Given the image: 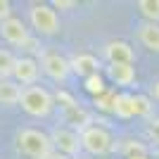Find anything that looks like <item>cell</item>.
Returning a JSON list of instances; mask_svg holds the SVG:
<instances>
[{"label":"cell","instance_id":"16","mask_svg":"<svg viewBox=\"0 0 159 159\" xmlns=\"http://www.w3.org/2000/svg\"><path fill=\"white\" fill-rule=\"evenodd\" d=\"M138 14L143 21H154L159 24V0H138Z\"/></svg>","mask_w":159,"mask_h":159},{"label":"cell","instance_id":"17","mask_svg":"<svg viewBox=\"0 0 159 159\" xmlns=\"http://www.w3.org/2000/svg\"><path fill=\"white\" fill-rule=\"evenodd\" d=\"M14 64H17L14 52L7 50V48H0V79H12Z\"/></svg>","mask_w":159,"mask_h":159},{"label":"cell","instance_id":"15","mask_svg":"<svg viewBox=\"0 0 159 159\" xmlns=\"http://www.w3.org/2000/svg\"><path fill=\"white\" fill-rule=\"evenodd\" d=\"M83 88H86V93H90L93 98H102V95L107 93V79L105 74H93V76H88V79H83Z\"/></svg>","mask_w":159,"mask_h":159},{"label":"cell","instance_id":"23","mask_svg":"<svg viewBox=\"0 0 159 159\" xmlns=\"http://www.w3.org/2000/svg\"><path fill=\"white\" fill-rule=\"evenodd\" d=\"M48 159H71V157H66V154H60V152H52Z\"/></svg>","mask_w":159,"mask_h":159},{"label":"cell","instance_id":"21","mask_svg":"<svg viewBox=\"0 0 159 159\" xmlns=\"http://www.w3.org/2000/svg\"><path fill=\"white\" fill-rule=\"evenodd\" d=\"M126 159H152V154H150V150H138V152L126 154Z\"/></svg>","mask_w":159,"mask_h":159},{"label":"cell","instance_id":"20","mask_svg":"<svg viewBox=\"0 0 159 159\" xmlns=\"http://www.w3.org/2000/svg\"><path fill=\"white\" fill-rule=\"evenodd\" d=\"M12 17V5L7 2V0H0V21H5Z\"/></svg>","mask_w":159,"mask_h":159},{"label":"cell","instance_id":"12","mask_svg":"<svg viewBox=\"0 0 159 159\" xmlns=\"http://www.w3.org/2000/svg\"><path fill=\"white\" fill-rule=\"evenodd\" d=\"M135 38L145 50L159 55V24L154 21H140L135 26Z\"/></svg>","mask_w":159,"mask_h":159},{"label":"cell","instance_id":"10","mask_svg":"<svg viewBox=\"0 0 159 159\" xmlns=\"http://www.w3.org/2000/svg\"><path fill=\"white\" fill-rule=\"evenodd\" d=\"M105 79L112 81L114 86L128 90L138 81V74H135V66L133 64H107L105 66Z\"/></svg>","mask_w":159,"mask_h":159},{"label":"cell","instance_id":"9","mask_svg":"<svg viewBox=\"0 0 159 159\" xmlns=\"http://www.w3.org/2000/svg\"><path fill=\"white\" fill-rule=\"evenodd\" d=\"M12 79L19 83L21 88L26 86H36L40 79V62L36 57H17V64H14V71H12Z\"/></svg>","mask_w":159,"mask_h":159},{"label":"cell","instance_id":"13","mask_svg":"<svg viewBox=\"0 0 159 159\" xmlns=\"http://www.w3.org/2000/svg\"><path fill=\"white\" fill-rule=\"evenodd\" d=\"M112 114H116L119 119H131V116H138L135 95L128 93V90L114 93V100H112Z\"/></svg>","mask_w":159,"mask_h":159},{"label":"cell","instance_id":"7","mask_svg":"<svg viewBox=\"0 0 159 159\" xmlns=\"http://www.w3.org/2000/svg\"><path fill=\"white\" fill-rule=\"evenodd\" d=\"M0 36H2V40L5 43H10V45L14 48H29V50H33V40H31V33H29L26 24L19 19V17H10V19L0 21Z\"/></svg>","mask_w":159,"mask_h":159},{"label":"cell","instance_id":"22","mask_svg":"<svg viewBox=\"0 0 159 159\" xmlns=\"http://www.w3.org/2000/svg\"><path fill=\"white\" fill-rule=\"evenodd\" d=\"M150 100H154V102H159V79L150 83Z\"/></svg>","mask_w":159,"mask_h":159},{"label":"cell","instance_id":"6","mask_svg":"<svg viewBox=\"0 0 159 159\" xmlns=\"http://www.w3.org/2000/svg\"><path fill=\"white\" fill-rule=\"evenodd\" d=\"M40 71L48 79H52L55 83H64L71 74V64L57 50H45V52H40Z\"/></svg>","mask_w":159,"mask_h":159},{"label":"cell","instance_id":"8","mask_svg":"<svg viewBox=\"0 0 159 159\" xmlns=\"http://www.w3.org/2000/svg\"><path fill=\"white\" fill-rule=\"evenodd\" d=\"M102 55H105L107 64H135V50L128 40L114 38L107 40L105 48H102Z\"/></svg>","mask_w":159,"mask_h":159},{"label":"cell","instance_id":"14","mask_svg":"<svg viewBox=\"0 0 159 159\" xmlns=\"http://www.w3.org/2000/svg\"><path fill=\"white\" fill-rule=\"evenodd\" d=\"M21 100V86L14 79H0V105L14 107Z\"/></svg>","mask_w":159,"mask_h":159},{"label":"cell","instance_id":"24","mask_svg":"<svg viewBox=\"0 0 159 159\" xmlns=\"http://www.w3.org/2000/svg\"><path fill=\"white\" fill-rule=\"evenodd\" d=\"M150 154H152V159H159V150H157V147H154V150H152Z\"/></svg>","mask_w":159,"mask_h":159},{"label":"cell","instance_id":"4","mask_svg":"<svg viewBox=\"0 0 159 159\" xmlns=\"http://www.w3.org/2000/svg\"><path fill=\"white\" fill-rule=\"evenodd\" d=\"M29 24L40 36H55L60 33V14L50 2H33L29 7Z\"/></svg>","mask_w":159,"mask_h":159},{"label":"cell","instance_id":"1","mask_svg":"<svg viewBox=\"0 0 159 159\" xmlns=\"http://www.w3.org/2000/svg\"><path fill=\"white\" fill-rule=\"evenodd\" d=\"M14 145H17V152L29 159H48L55 152L50 133L40 131V128H33V126L19 128L17 138H14Z\"/></svg>","mask_w":159,"mask_h":159},{"label":"cell","instance_id":"18","mask_svg":"<svg viewBox=\"0 0 159 159\" xmlns=\"http://www.w3.org/2000/svg\"><path fill=\"white\" fill-rule=\"evenodd\" d=\"M147 138H150L152 147L159 150V116H150V121H147Z\"/></svg>","mask_w":159,"mask_h":159},{"label":"cell","instance_id":"2","mask_svg":"<svg viewBox=\"0 0 159 159\" xmlns=\"http://www.w3.org/2000/svg\"><path fill=\"white\" fill-rule=\"evenodd\" d=\"M21 109L29 114V116H36V119H45L50 116L55 109V95L48 90L45 86H26L21 88V100H19Z\"/></svg>","mask_w":159,"mask_h":159},{"label":"cell","instance_id":"5","mask_svg":"<svg viewBox=\"0 0 159 159\" xmlns=\"http://www.w3.org/2000/svg\"><path fill=\"white\" fill-rule=\"evenodd\" d=\"M50 140H52V150L60 154H66V157L76 159L81 152H83V147H81V135L76 128H69V126H57L52 128L50 133Z\"/></svg>","mask_w":159,"mask_h":159},{"label":"cell","instance_id":"11","mask_svg":"<svg viewBox=\"0 0 159 159\" xmlns=\"http://www.w3.org/2000/svg\"><path fill=\"white\" fill-rule=\"evenodd\" d=\"M69 64H71V74H76L81 79H88L93 74H100V69H102V62L93 52H76L69 60Z\"/></svg>","mask_w":159,"mask_h":159},{"label":"cell","instance_id":"19","mask_svg":"<svg viewBox=\"0 0 159 159\" xmlns=\"http://www.w3.org/2000/svg\"><path fill=\"white\" fill-rule=\"evenodd\" d=\"M50 5H52L55 10L66 12V10H74V7H76V0H55V2H50Z\"/></svg>","mask_w":159,"mask_h":159},{"label":"cell","instance_id":"3","mask_svg":"<svg viewBox=\"0 0 159 159\" xmlns=\"http://www.w3.org/2000/svg\"><path fill=\"white\" fill-rule=\"evenodd\" d=\"M81 135V147L83 152L93 154V157H105L114 150V135L109 128L100 126V124H86L79 128Z\"/></svg>","mask_w":159,"mask_h":159}]
</instances>
